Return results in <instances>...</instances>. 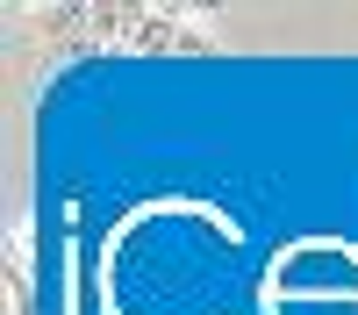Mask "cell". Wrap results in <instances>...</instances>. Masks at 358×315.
Returning a JSON list of instances; mask_svg holds the SVG:
<instances>
[]
</instances>
